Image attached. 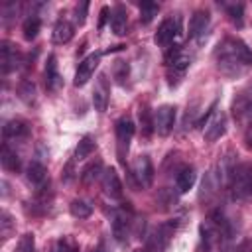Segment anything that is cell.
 <instances>
[{
    "instance_id": "1",
    "label": "cell",
    "mask_w": 252,
    "mask_h": 252,
    "mask_svg": "<svg viewBox=\"0 0 252 252\" xmlns=\"http://www.w3.org/2000/svg\"><path fill=\"white\" fill-rule=\"evenodd\" d=\"M217 65L224 75H238L242 67L252 65V49L236 37H226L219 43Z\"/></svg>"
},
{
    "instance_id": "2",
    "label": "cell",
    "mask_w": 252,
    "mask_h": 252,
    "mask_svg": "<svg viewBox=\"0 0 252 252\" xmlns=\"http://www.w3.org/2000/svg\"><path fill=\"white\" fill-rule=\"evenodd\" d=\"M230 187H232L234 197H238V199L252 197V163H240L234 167Z\"/></svg>"
},
{
    "instance_id": "3",
    "label": "cell",
    "mask_w": 252,
    "mask_h": 252,
    "mask_svg": "<svg viewBox=\"0 0 252 252\" xmlns=\"http://www.w3.org/2000/svg\"><path fill=\"white\" fill-rule=\"evenodd\" d=\"M179 32H181V18H179V16H175V18H167V20H163V22L159 24V28H158L154 39H156L158 45L167 47V45L179 35Z\"/></svg>"
},
{
    "instance_id": "4",
    "label": "cell",
    "mask_w": 252,
    "mask_h": 252,
    "mask_svg": "<svg viewBox=\"0 0 252 252\" xmlns=\"http://www.w3.org/2000/svg\"><path fill=\"white\" fill-rule=\"evenodd\" d=\"M175 124V106L171 104H161L156 112H154V130L159 136H167L173 130Z\"/></svg>"
},
{
    "instance_id": "5",
    "label": "cell",
    "mask_w": 252,
    "mask_h": 252,
    "mask_svg": "<svg viewBox=\"0 0 252 252\" xmlns=\"http://www.w3.org/2000/svg\"><path fill=\"white\" fill-rule=\"evenodd\" d=\"M154 173L156 171H154V165L148 156H138L132 161V175L140 187H150L154 181Z\"/></svg>"
},
{
    "instance_id": "6",
    "label": "cell",
    "mask_w": 252,
    "mask_h": 252,
    "mask_svg": "<svg viewBox=\"0 0 252 252\" xmlns=\"http://www.w3.org/2000/svg\"><path fill=\"white\" fill-rule=\"evenodd\" d=\"M134 122L126 116V118H120L116 122V142H118V156L120 159L128 154V148H130V142H132V136H134Z\"/></svg>"
},
{
    "instance_id": "7",
    "label": "cell",
    "mask_w": 252,
    "mask_h": 252,
    "mask_svg": "<svg viewBox=\"0 0 252 252\" xmlns=\"http://www.w3.org/2000/svg\"><path fill=\"white\" fill-rule=\"evenodd\" d=\"M98 63H100V53H91V55H87L81 63H79V67H77V73H75V87H83V85H87L89 83V79L94 75V69L98 67Z\"/></svg>"
},
{
    "instance_id": "8",
    "label": "cell",
    "mask_w": 252,
    "mask_h": 252,
    "mask_svg": "<svg viewBox=\"0 0 252 252\" xmlns=\"http://www.w3.org/2000/svg\"><path fill=\"white\" fill-rule=\"evenodd\" d=\"M102 191L110 199H120L122 197V183H120V177H118L114 167H108V169L102 171Z\"/></svg>"
},
{
    "instance_id": "9",
    "label": "cell",
    "mask_w": 252,
    "mask_h": 252,
    "mask_svg": "<svg viewBox=\"0 0 252 252\" xmlns=\"http://www.w3.org/2000/svg\"><path fill=\"white\" fill-rule=\"evenodd\" d=\"M108 83H106V77L104 75H98L96 79V85L93 89V106L96 112H104L106 106H108Z\"/></svg>"
},
{
    "instance_id": "10",
    "label": "cell",
    "mask_w": 252,
    "mask_h": 252,
    "mask_svg": "<svg viewBox=\"0 0 252 252\" xmlns=\"http://www.w3.org/2000/svg\"><path fill=\"white\" fill-rule=\"evenodd\" d=\"M226 130V118L222 112H213V118L207 122L205 126V140L207 142H215L219 140Z\"/></svg>"
},
{
    "instance_id": "11",
    "label": "cell",
    "mask_w": 252,
    "mask_h": 252,
    "mask_svg": "<svg viewBox=\"0 0 252 252\" xmlns=\"http://www.w3.org/2000/svg\"><path fill=\"white\" fill-rule=\"evenodd\" d=\"M165 63L169 69H173L175 73H183L189 65H191V55L187 51H183L181 47H175L173 51H169L165 55Z\"/></svg>"
},
{
    "instance_id": "12",
    "label": "cell",
    "mask_w": 252,
    "mask_h": 252,
    "mask_svg": "<svg viewBox=\"0 0 252 252\" xmlns=\"http://www.w3.org/2000/svg\"><path fill=\"white\" fill-rule=\"evenodd\" d=\"M126 26H128V14L126 8L122 4L114 6V10L110 12V28L116 35H124L126 33Z\"/></svg>"
},
{
    "instance_id": "13",
    "label": "cell",
    "mask_w": 252,
    "mask_h": 252,
    "mask_svg": "<svg viewBox=\"0 0 252 252\" xmlns=\"http://www.w3.org/2000/svg\"><path fill=\"white\" fill-rule=\"evenodd\" d=\"M207 26H209V12L197 10L189 20V37H199L201 33H205Z\"/></svg>"
},
{
    "instance_id": "14",
    "label": "cell",
    "mask_w": 252,
    "mask_h": 252,
    "mask_svg": "<svg viewBox=\"0 0 252 252\" xmlns=\"http://www.w3.org/2000/svg\"><path fill=\"white\" fill-rule=\"evenodd\" d=\"M0 63H2V71L4 73L12 71L18 65V51L8 41H2V47H0Z\"/></svg>"
},
{
    "instance_id": "15",
    "label": "cell",
    "mask_w": 252,
    "mask_h": 252,
    "mask_svg": "<svg viewBox=\"0 0 252 252\" xmlns=\"http://www.w3.org/2000/svg\"><path fill=\"white\" fill-rule=\"evenodd\" d=\"M59 85H61V75L57 69V59H55V55H49V59L45 63V87L49 91H57Z\"/></svg>"
},
{
    "instance_id": "16",
    "label": "cell",
    "mask_w": 252,
    "mask_h": 252,
    "mask_svg": "<svg viewBox=\"0 0 252 252\" xmlns=\"http://www.w3.org/2000/svg\"><path fill=\"white\" fill-rule=\"evenodd\" d=\"M195 169L191 165H185L177 171V177H175V185H177V191L179 193H187L193 185H195Z\"/></svg>"
},
{
    "instance_id": "17",
    "label": "cell",
    "mask_w": 252,
    "mask_h": 252,
    "mask_svg": "<svg viewBox=\"0 0 252 252\" xmlns=\"http://www.w3.org/2000/svg\"><path fill=\"white\" fill-rule=\"evenodd\" d=\"M73 24L69 22V20H57V24L53 26V33H51V37H53V41L55 43H67L71 37H73Z\"/></svg>"
},
{
    "instance_id": "18",
    "label": "cell",
    "mask_w": 252,
    "mask_h": 252,
    "mask_svg": "<svg viewBox=\"0 0 252 252\" xmlns=\"http://www.w3.org/2000/svg\"><path fill=\"white\" fill-rule=\"evenodd\" d=\"M234 159H232V152H226V156L220 158L219 161V181L222 185H228L230 179H232V173H234Z\"/></svg>"
},
{
    "instance_id": "19",
    "label": "cell",
    "mask_w": 252,
    "mask_h": 252,
    "mask_svg": "<svg viewBox=\"0 0 252 252\" xmlns=\"http://www.w3.org/2000/svg\"><path fill=\"white\" fill-rule=\"evenodd\" d=\"M0 161H2V167L8 169V171H20V158L14 150H10L6 144L2 146V154H0Z\"/></svg>"
},
{
    "instance_id": "20",
    "label": "cell",
    "mask_w": 252,
    "mask_h": 252,
    "mask_svg": "<svg viewBox=\"0 0 252 252\" xmlns=\"http://www.w3.org/2000/svg\"><path fill=\"white\" fill-rule=\"evenodd\" d=\"M26 175H28V179H30L32 183L39 185V183H43V181H45V177H47V169H45V165H43L41 161L32 159V161H30V165H28Z\"/></svg>"
},
{
    "instance_id": "21",
    "label": "cell",
    "mask_w": 252,
    "mask_h": 252,
    "mask_svg": "<svg viewBox=\"0 0 252 252\" xmlns=\"http://www.w3.org/2000/svg\"><path fill=\"white\" fill-rule=\"evenodd\" d=\"M128 219L124 217V215H114V219H112V234H114V238L118 240V242H124L126 240V236H128Z\"/></svg>"
},
{
    "instance_id": "22",
    "label": "cell",
    "mask_w": 252,
    "mask_h": 252,
    "mask_svg": "<svg viewBox=\"0 0 252 252\" xmlns=\"http://www.w3.org/2000/svg\"><path fill=\"white\" fill-rule=\"evenodd\" d=\"M69 211H71V215H73L75 219H87V217L93 215V205H91L89 201L75 199V201H71Z\"/></svg>"
},
{
    "instance_id": "23",
    "label": "cell",
    "mask_w": 252,
    "mask_h": 252,
    "mask_svg": "<svg viewBox=\"0 0 252 252\" xmlns=\"http://www.w3.org/2000/svg\"><path fill=\"white\" fill-rule=\"evenodd\" d=\"M2 132H4L6 138H22V136L28 134V126L22 120H10V122L4 124V130Z\"/></svg>"
},
{
    "instance_id": "24",
    "label": "cell",
    "mask_w": 252,
    "mask_h": 252,
    "mask_svg": "<svg viewBox=\"0 0 252 252\" xmlns=\"http://www.w3.org/2000/svg\"><path fill=\"white\" fill-rule=\"evenodd\" d=\"M94 150H96V144L93 142V138H91V136H85L83 140H79L73 158H75V159H85V158H89Z\"/></svg>"
},
{
    "instance_id": "25",
    "label": "cell",
    "mask_w": 252,
    "mask_h": 252,
    "mask_svg": "<svg viewBox=\"0 0 252 252\" xmlns=\"http://www.w3.org/2000/svg\"><path fill=\"white\" fill-rule=\"evenodd\" d=\"M159 6L156 2H142L140 4V22L142 24H150L154 20V16L158 14Z\"/></svg>"
},
{
    "instance_id": "26",
    "label": "cell",
    "mask_w": 252,
    "mask_h": 252,
    "mask_svg": "<svg viewBox=\"0 0 252 252\" xmlns=\"http://www.w3.org/2000/svg\"><path fill=\"white\" fill-rule=\"evenodd\" d=\"M39 20L35 18V16H30L26 22H24V28H22V32H24V37L28 39V41H32V39H35V35L39 33Z\"/></svg>"
},
{
    "instance_id": "27",
    "label": "cell",
    "mask_w": 252,
    "mask_h": 252,
    "mask_svg": "<svg viewBox=\"0 0 252 252\" xmlns=\"http://www.w3.org/2000/svg\"><path fill=\"white\" fill-rule=\"evenodd\" d=\"M100 169H102V163L96 159V161H93V163H89L85 169H83V175H81V179L85 181V183H93L96 177H98V173H100Z\"/></svg>"
},
{
    "instance_id": "28",
    "label": "cell",
    "mask_w": 252,
    "mask_h": 252,
    "mask_svg": "<svg viewBox=\"0 0 252 252\" xmlns=\"http://www.w3.org/2000/svg\"><path fill=\"white\" fill-rule=\"evenodd\" d=\"M33 250H35V238H33L32 232H26V234L20 236L14 252H33Z\"/></svg>"
},
{
    "instance_id": "29",
    "label": "cell",
    "mask_w": 252,
    "mask_h": 252,
    "mask_svg": "<svg viewBox=\"0 0 252 252\" xmlns=\"http://www.w3.org/2000/svg\"><path fill=\"white\" fill-rule=\"evenodd\" d=\"M18 93H20V96H22L26 102H30V100H33V96H35V87H33L32 81H24V83L20 85Z\"/></svg>"
},
{
    "instance_id": "30",
    "label": "cell",
    "mask_w": 252,
    "mask_h": 252,
    "mask_svg": "<svg viewBox=\"0 0 252 252\" xmlns=\"http://www.w3.org/2000/svg\"><path fill=\"white\" fill-rule=\"evenodd\" d=\"M12 230H14L12 217L8 213H2V220H0V234H2V238H10Z\"/></svg>"
},
{
    "instance_id": "31",
    "label": "cell",
    "mask_w": 252,
    "mask_h": 252,
    "mask_svg": "<svg viewBox=\"0 0 252 252\" xmlns=\"http://www.w3.org/2000/svg\"><path fill=\"white\" fill-rule=\"evenodd\" d=\"M140 124H142V130H144V134L146 136H150L152 134V130H154V120L150 118V110H140Z\"/></svg>"
},
{
    "instance_id": "32",
    "label": "cell",
    "mask_w": 252,
    "mask_h": 252,
    "mask_svg": "<svg viewBox=\"0 0 252 252\" xmlns=\"http://www.w3.org/2000/svg\"><path fill=\"white\" fill-rule=\"evenodd\" d=\"M114 77H116V81L122 85L124 83V79L128 77V65L124 63V61H116V65H114Z\"/></svg>"
},
{
    "instance_id": "33",
    "label": "cell",
    "mask_w": 252,
    "mask_h": 252,
    "mask_svg": "<svg viewBox=\"0 0 252 252\" xmlns=\"http://www.w3.org/2000/svg\"><path fill=\"white\" fill-rule=\"evenodd\" d=\"M228 16H230L232 22H236V24L240 26V24H242V6H240V4L228 6Z\"/></svg>"
},
{
    "instance_id": "34",
    "label": "cell",
    "mask_w": 252,
    "mask_h": 252,
    "mask_svg": "<svg viewBox=\"0 0 252 252\" xmlns=\"http://www.w3.org/2000/svg\"><path fill=\"white\" fill-rule=\"evenodd\" d=\"M89 8V2H81L77 6V24H85V12Z\"/></svg>"
},
{
    "instance_id": "35",
    "label": "cell",
    "mask_w": 252,
    "mask_h": 252,
    "mask_svg": "<svg viewBox=\"0 0 252 252\" xmlns=\"http://www.w3.org/2000/svg\"><path fill=\"white\" fill-rule=\"evenodd\" d=\"M108 12H110V10H108L106 6H104V8L100 10V22H98V28H102V26H104V20L108 18Z\"/></svg>"
},
{
    "instance_id": "36",
    "label": "cell",
    "mask_w": 252,
    "mask_h": 252,
    "mask_svg": "<svg viewBox=\"0 0 252 252\" xmlns=\"http://www.w3.org/2000/svg\"><path fill=\"white\" fill-rule=\"evenodd\" d=\"M49 252H65V244H63V242H55Z\"/></svg>"
},
{
    "instance_id": "37",
    "label": "cell",
    "mask_w": 252,
    "mask_h": 252,
    "mask_svg": "<svg viewBox=\"0 0 252 252\" xmlns=\"http://www.w3.org/2000/svg\"><path fill=\"white\" fill-rule=\"evenodd\" d=\"M134 252H148V250H144V248H136Z\"/></svg>"
},
{
    "instance_id": "38",
    "label": "cell",
    "mask_w": 252,
    "mask_h": 252,
    "mask_svg": "<svg viewBox=\"0 0 252 252\" xmlns=\"http://www.w3.org/2000/svg\"><path fill=\"white\" fill-rule=\"evenodd\" d=\"M94 252H104V250H94Z\"/></svg>"
}]
</instances>
